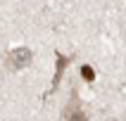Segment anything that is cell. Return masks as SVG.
<instances>
[{"label": "cell", "mask_w": 126, "mask_h": 121, "mask_svg": "<svg viewBox=\"0 0 126 121\" xmlns=\"http://www.w3.org/2000/svg\"><path fill=\"white\" fill-rule=\"evenodd\" d=\"M62 121H88V116L83 114V109H81V105H79L76 95L71 97V102L67 105V109H64V116Z\"/></svg>", "instance_id": "6da1fadb"}, {"label": "cell", "mask_w": 126, "mask_h": 121, "mask_svg": "<svg viewBox=\"0 0 126 121\" xmlns=\"http://www.w3.org/2000/svg\"><path fill=\"white\" fill-rule=\"evenodd\" d=\"M31 64V50L29 48H17L12 52V67L14 69H21V67H29Z\"/></svg>", "instance_id": "7a4b0ae2"}, {"label": "cell", "mask_w": 126, "mask_h": 121, "mask_svg": "<svg viewBox=\"0 0 126 121\" xmlns=\"http://www.w3.org/2000/svg\"><path fill=\"white\" fill-rule=\"evenodd\" d=\"M81 76H83V81H95V71H93V67L83 64V67H81Z\"/></svg>", "instance_id": "3957f363"}, {"label": "cell", "mask_w": 126, "mask_h": 121, "mask_svg": "<svg viewBox=\"0 0 126 121\" xmlns=\"http://www.w3.org/2000/svg\"><path fill=\"white\" fill-rule=\"evenodd\" d=\"M64 64H67V57H62V55H57V76H55V85H57V81H60V74H62V69H64Z\"/></svg>", "instance_id": "277c9868"}]
</instances>
